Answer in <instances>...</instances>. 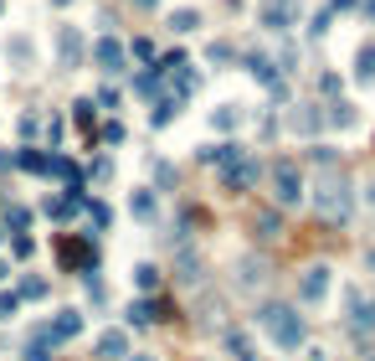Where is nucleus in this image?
I'll return each instance as SVG.
<instances>
[{"label": "nucleus", "mask_w": 375, "mask_h": 361, "mask_svg": "<svg viewBox=\"0 0 375 361\" xmlns=\"http://www.w3.org/2000/svg\"><path fill=\"white\" fill-rule=\"evenodd\" d=\"M257 325L268 330L283 351H298V346H303V315H298L293 305H262V310H257Z\"/></svg>", "instance_id": "f257e3e1"}, {"label": "nucleus", "mask_w": 375, "mask_h": 361, "mask_svg": "<svg viewBox=\"0 0 375 361\" xmlns=\"http://www.w3.org/2000/svg\"><path fill=\"white\" fill-rule=\"evenodd\" d=\"M77 330H82V315H77V310H57V320L47 325V335H52V341H72Z\"/></svg>", "instance_id": "9d476101"}, {"label": "nucleus", "mask_w": 375, "mask_h": 361, "mask_svg": "<svg viewBox=\"0 0 375 361\" xmlns=\"http://www.w3.org/2000/svg\"><path fill=\"white\" fill-rule=\"evenodd\" d=\"M360 11H365V21H375V0H365V6H360Z\"/></svg>", "instance_id": "f704fd0d"}, {"label": "nucleus", "mask_w": 375, "mask_h": 361, "mask_svg": "<svg viewBox=\"0 0 375 361\" xmlns=\"http://www.w3.org/2000/svg\"><path fill=\"white\" fill-rule=\"evenodd\" d=\"M31 248H36L31 238H16V243H11V253H16V258H31Z\"/></svg>", "instance_id": "72a5a7b5"}, {"label": "nucleus", "mask_w": 375, "mask_h": 361, "mask_svg": "<svg viewBox=\"0 0 375 361\" xmlns=\"http://www.w3.org/2000/svg\"><path fill=\"white\" fill-rule=\"evenodd\" d=\"M57 258L72 273H93L98 268V248H93V238H57Z\"/></svg>", "instance_id": "20e7f679"}, {"label": "nucleus", "mask_w": 375, "mask_h": 361, "mask_svg": "<svg viewBox=\"0 0 375 361\" xmlns=\"http://www.w3.org/2000/svg\"><path fill=\"white\" fill-rule=\"evenodd\" d=\"M360 114H355V103H329V114H324V124H335V130H349Z\"/></svg>", "instance_id": "ddd939ff"}, {"label": "nucleus", "mask_w": 375, "mask_h": 361, "mask_svg": "<svg viewBox=\"0 0 375 361\" xmlns=\"http://www.w3.org/2000/svg\"><path fill=\"white\" fill-rule=\"evenodd\" d=\"M47 176H57V181H67V186H77V181H82V171H77V165H72L67 155H52V160H47Z\"/></svg>", "instance_id": "f8f14e48"}, {"label": "nucleus", "mask_w": 375, "mask_h": 361, "mask_svg": "<svg viewBox=\"0 0 375 361\" xmlns=\"http://www.w3.org/2000/svg\"><path fill=\"white\" fill-rule=\"evenodd\" d=\"M211 124H216V130H237V124H241V114H237V103H222V109L211 114Z\"/></svg>", "instance_id": "aec40b11"}, {"label": "nucleus", "mask_w": 375, "mask_h": 361, "mask_svg": "<svg viewBox=\"0 0 375 361\" xmlns=\"http://www.w3.org/2000/svg\"><path fill=\"white\" fill-rule=\"evenodd\" d=\"M16 165H21V171H36V176H47V160L52 155H41V150H21V155H11Z\"/></svg>", "instance_id": "dca6fc26"}, {"label": "nucleus", "mask_w": 375, "mask_h": 361, "mask_svg": "<svg viewBox=\"0 0 375 361\" xmlns=\"http://www.w3.org/2000/svg\"><path fill=\"white\" fill-rule=\"evenodd\" d=\"M21 294H26V300H41V294H47V279H26V284H21Z\"/></svg>", "instance_id": "c756f323"}, {"label": "nucleus", "mask_w": 375, "mask_h": 361, "mask_svg": "<svg viewBox=\"0 0 375 361\" xmlns=\"http://www.w3.org/2000/svg\"><path fill=\"white\" fill-rule=\"evenodd\" d=\"M16 310H21V294H0V320H11Z\"/></svg>", "instance_id": "cd10ccee"}, {"label": "nucleus", "mask_w": 375, "mask_h": 361, "mask_svg": "<svg viewBox=\"0 0 375 361\" xmlns=\"http://www.w3.org/2000/svg\"><path fill=\"white\" fill-rule=\"evenodd\" d=\"M170 26H175V31H195V26H201V11H175Z\"/></svg>", "instance_id": "4be33fe9"}, {"label": "nucleus", "mask_w": 375, "mask_h": 361, "mask_svg": "<svg viewBox=\"0 0 375 361\" xmlns=\"http://www.w3.org/2000/svg\"><path fill=\"white\" fill-rule=\"evenodd\" d=\"M370 320H375V310H370Z\"/></svg>", "instance_id": "58836bf2"}, {"label": "nucleus", "mask_w": 375, "mask_h": 361, "mask_svg": "<svg viewBox=\"0 0 375 361\" xmlns=\"http://www.w3.org/2000/svg\"><path fill=\"white\" fill-rule=\"evenodd\" d=\"M154 181L170 191V186H175V165H170V160H160V165H154Z\"/></svg>", "instance_id": "bb28decb"}, {"label": "nucleus", "mask_w": 375, "mask_h": 361, "mask_svg": "<svg viewBox=\"0 0 375 361\" xmlns=\"http://www.w3.org/2000/svg\"><path fill=\"white\" fill-rule=\"evenodd\" d=\"M93 62H98L103 73H124V47H119L114 36H103L98 47H93Z\"/></svg>", "instance_id": "6e6552de"}, {"label": "nucleus", "mask_w": 375, "mask_h": 361, "mask_svg": "<svg viewBox=\"0 0 375 361\" xmlns=\"http://www.w3.org/2000/svg\"><path fill=\"white\" fill-rule=\"evenodd\" d=\"M98 361H119V356H129V335L124 330H108V335H98Z\"/></svg>", "instance_id": "9b49d317"}, {"label": "nucleus", "mask_w": 375, "mask_h": 361, "mask_svg": "<svg viewBox=\"0 0 375 361\" xmlns=\"http://www.w3.org/2000/svg\"><path fill=\"white\" fill-rule=\"evenodd\" d=\"M134 6H154V0H134Z\"/></svg>", "instance_id": "c9c22d12"}, {"label": "nucleus", "mask_w": 375, "mask_h": 361, "mask_svg": "<svg viewBox=\"0 0 375 361\" xmlns=\"http://www.w3.org/2000/svg\"><path fill=\"white\" fill-rule=\"evenodd\" d=\"M82 211L93 217V227H108V222H114V211H108L103 202H82Z\"/></svg>", "instance_id": "5701e85b"}, {"label": "nucleus", "mask_w": 375, "mask_h": 361, "mask_svg": "<svg viewBox=\"0 0 375 361\" xmlns=\"http://www.w3.org/2000/svg\"><path fill=\"white\" fill-rule=\"evenodd\" d=\"M273 197H278V206H298L303 202V171H298L293 155H283L273 165Z\"/></svg>", "instance_id": "7ed1b4c3"}, {"label": "nucleus", "mask_w": 375, "mask_h": 361, "mask_svg": "<svg viewBox=\"0 0 375 361\" xmlns=\"http://www.w3.org/2000/svg\"><path fill=\"white\" fill-rule=\"evenodd\" d=\"M26 222H31V211H26V206H11V211H6V227L26 232Z\"/></svg>", "instance_id": "393cba45"}, {"label": "nucleus", "mask_w": 375, "mask_h": 361, "mask_svg": "<svg viewBox=\"0 0 375 361\" xmlns=\"http://www.w3.org/2000/svg\"><path fill=\"white\" fill-rule=\"evenodd\" d=\"M129 206H134V217H154V197H149V191H134Z\"/></svg>", "instance_id": "b1692460"}, {"label": "nucleus", "mask_w": 375, "mask_h": 361, "mask_svg": "<svg viewBox=\"0 0 375 361\" xmlns=\"http://www.w3.org/2000/svg\"><path fill=\"white\" fill-rule=\"evenodd\" d=\"M134 88H139V93H154V88H160V73H154V68L139 73V78H134Z\"/></svg>", "instance_id": "a878e982"}, {"label": "nucleus", "mask_w": 375, "mask_h": 361, "mask_svg": "<svg viewBox=\"0 0 375 361\" xmlns=\"http://www.w3.org/2000/svg\"><path fill=\"white\" fill-rule=\"evenodd\" d=\"M87 176H93V181H108V176H114V160H93V165H87Z\"/></svg>", "instance_id": "c85d7f7f"}, {"label": "nucleus", "mask_w": 375, "mask_h": 361, "mask_svg": "<svg viewBox=\"0 0 375 361\" xmlns=\"http://www.w3.org/2000/svg\"><path fill=\"white\" fill-rule=\"evenodd\" d=\"M298 21V0H268V6H262V26L268 31H288Z\"/></svg>", "instance_id": "423d86ee"}, {"label": "nucleus", "mask_w": 375, "mask_h": 361, "mask_svg": "<svg viewBox=\"0 0 375 361\" xmlns=\"http://www.w3.org/2000/svg\"><path fill=\"white\" fill-rule=\"evenodd\" d=\"M288 124H293V130H303V135H314L319 124H324V114H314V109H293V114H288Z\"/></svg>", "instance_id": "f3484780"}, {"label": "nucleus", "mask_w": 375, "mask_h": 361, "mask_svg": "<svg viewBox=\"0 0 375 361\" xmlns=\"http://www.w3.org/2000/svg\"><path fill=\"white\" fill-rule=\"evenodd\" d=\"M257 227H262V232H257V238H278V217H273V211H268V217H262Z\"/></svg>", "instance_id": "2f4dec72"}, {"label": "nucleus", "mask_w": 375, "mask_h": 361, "mask_svg": "<svg viewBox=\"0 0 375 361\" xmlns=\"http://www.w3.org/2000/svg\"><path fill=\"white\" fill-rule=\"evenodd\" d=\"M175 114H180V98H160V109H154V130H165Z\"/></svg>", "instance_id": "412c9836"}, {"label": "nucleus", "mask_w": 375, "mask_h": 361, "mask_svg": "<svg viewBox=\"0 0 375 361\" xmlns=\"http://www.w3.org/2000/svg\"><path fill=\"white\" fill-rule=\"evenodd\" d=\"M206 57H211V62H232V57H237V52H232V47H227V41H211V52H206Z\"/></svg>", "instance_id": "7c9ffc66"}, {"label": "nucleus", "mask_w": 375, "mask_h": 361, "mask_svg": "<svg viewBox=\"0 0 375 361\" xmlns=\"http://www.w3.org/2000/svg\"><path fill=\"white\" fill-rule=\"evenodd\" d=\"M134 361H144V356H134Z\"/></svg>", "instance_id": "ea45409f"}, {"label": "nucleus", "mask_w": 375, "mask_h": 361, "mask_svg": "<svg viewBox=\"0 0 375 361\" xmlns=\"http://www.w3.org/2000/svg\"><path fill=\"white\" fill-rule=\"evenodd\" d=\"M227 351H232V356H241V361H257L252 341H247V335H241V330H232V335H227Z\"/></svg>", "instance_id": "6ab92c4d"}, {"label": "nucleus", "mask_w": 375, "mask_h": 361, "mask_svg": "<svg viewBox=\"0 0 375 361\" xmlns=\"http://www.w3.org/2000/svg\"><path fill=\"white\" fill-rule=\"evenodd\" d=\"M57 52H62V68H77V57H82V36H77V26H62V31H57Z\"/></svg>", "instance_id": "1a4fd4ad"}, {"label": "nucleus", "mask_w": 375, "mask_h": 361, "mask_svg": "<svg viewBox=\"0 0 375 361\" xmlns=\"http://www.w3.org/2000/svg\"><path fill=\"white\" fill-rule=\"evenodd\" d=\"M355 78L360 83H375V41H365L360 57H355Z\"/></svg>", "instance_id": "4468645a"}, {"label": "nucleus", "mask_w": 375, "mask_h": 361, "mask_svg": "<svg viewBox=\"0 0 375 361\" xmlns=\"http://www.w3.org/2000/svg\"><path fill=\"white\" fill-rule=\"evenodd\" d=\"M241 68H247V73H252V78L262 83V88H273V93H283V83H278V68H273L268 57H257V52H252V57H241Z\"/></svg>", "instance_id": "0eeeda50"}, {"label": "nucleus", "mask_w": 375, "mask_h": 361, "mask_svg": "<svg viewBox=\"0 0 375 361\" xmlns=\"http://www.w3.org/2000/svg\"><path fill=\"white\" fill-rule=\"evenodd\" d=\"M0 279H6V263H0Z\"/></svg>", "instance_id": "4c0bfd02"}, {"label": "nucleus", "mask_w": 375, "mask_h": 361, "mask_svg": "<svg viewBox=\"0 0 375 361\" xmlns=\"http://www.w3.org/2000/svg\"><path fill=\"white\" fill-rule=\"evenodd\" d=\"M134 284H139L144 294H154V289H160V268H154V263H139V268H134Z\"/></svg>", "instance_id": "a211bd4d"}, {"label": "nucleus", "mask_w": 375, "mask_h": 361, "mask_svg": "<svg viewBox=\"0 0 375 361\" xmlns=\"http://www.w3.org/2000/svg\"><path fill=\"white\" fill-rule=\"evenodd\" d=\"M72 124L93 140V98H77V103H72Z\"/></svg>", "instance_id": "2eb2a0df"}, {"label": "nucleus", "mask_w": 375, "mask_h": 361, "mask_svg": "<svg viewBox=\"0 0 375 361\" xmlns=\"http://www.w3.org/2000/svg\"><path fill=\"white\" fill-rule=\"evenodd\" d=\"M52 6H67V0H52Z\"/></svg>", "instance_id": "e433bc0d"}, {"label": "nucleus", "mask_w": 375, "mask_h": 361, "mask_svg": "<svg viewBox=\"0 0 375 361\" xmlns=\"http://www.w3.org/2000/svg\"><path fill=\"white\" fill-rule=\"evenodd\" d=\"M349 206H355V197H349V181L329 171L324 186H319V217H324V222H335V217L344 222V217H349Z\"/></svg>", "instance_id": "f03ea898"}, {"label": "nucleus", "mask_w": 375, "mask_h": 361, "mask_svg": "<svg viewBox=\"0 0 375 361\" xmlns=\"http://www.w3.org/2000/svg\"><path fill=\"white\" fill-rule=\"evenodd\" d=\"M324 294H329V268H324V263L303 268V279H298V300H303V305H319Z\"/></svg>", "instance_id": "39448f33"}, {"label": "nucleus", "mask_w": 375, "mask_h": 361, "mask_svg": "<svg viewBox=\"0 0 375 361\" xmlns=\"http://www.w3.org/2000/svg\"><path fill=\"white\" fill-rule=\"evenodd\" d=\"M103 140L108 145H124V124H103Z\"/></svg>", "instance_id": "473e14b6"}]
</instances>
